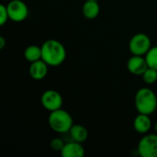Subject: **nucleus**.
<instances>
[{"label": "nucleus", "instance_id": "obj_20", "mask_svg": "<svg viewBox=\"0 0 157 157\" xmlns=\"http://www.w3.org/2000/svg\"><path fill=\"white\" fill-rule=\"evenodd\" d=\"M155 133L157 134V122H155Z\"/></svg>", "mask_w": 157, "mask_h": 157}, {"label": "nucleus", "instance_id": "obj_12", "mask_svg": "<svg viewBox=\"0 0 157 157\" xmlns=\"http://www.w3.org/2000/svg\"><path fill=\"white\" fill-rule=\"evenodd\" d=\"M100 12V6L98 1L87 0L85 1L82 6V13L86 19H95L98 17Z\"/></svg>", "mask_w": 157, "mask_h": 157}, {"label": "nucleus", "instance_id": "obj_7", "mask_svg": "<svg viewBox=\"0 0 157 157\" xmlns=\"http://www.w3.org/2000/svg\"><path fill=\"white\" fill-rule=\"evenodd\" d=\"M40 102L42 107L46 110L52 112L59 109H62L63 100L62 95L58 91L54 89H48L42 93Z\"/></svg>", "mask_w": 157, "mask_h": 157}, {"label": "nucleus", "instance_id": "obj_1", "mask_svg": "<svg viewBox=\"0 0 157 157\" xmlns=\"http://www.w3.org/2000/svg\"><path fill=\"white\" fill-rule=\"evenodd\" d=\"M41 59L49 66H59L66 59V49L62 42L57 40L50 39L41 45Z\"/></svg>", "mask_w": 157, "mask_h": 157}, {"label": "nucleus", "instance_id": "obj_10", "mask_svg": "<svg viewBox=\"0 0 157 157\" xmlns=\"http://www.w3.org/2000/svg\"><path fill=\"white\" fill-rule=\"evenodd\" d=\"M60 153L63 157H84L85 148L81 143L74 141L65 144Z\"/></svg>", "mask_w": 157, "mask_h": 157}, {"label": "nucleus", "instance_id": "obj_2", "mask_svg": "<svg viewBox=\"0 0 157 157\" xmlns=\"http://www.w3.org/2000/svg\"><path fill=\"white\" fill-rule=\"evenodd\" d=\"M134 103L139 113L152 115L157 110L156 95L148 87H142L136 92Z\"/></svg>", "mask_w": 157, "mask_h": 157}, {"label": "nucleus", "instance_id": "obj_3", "mask_svg": "<svg viewBox=\"0 0 157 157\" xmlns=\"http://www.w3.org/2000/svg\"><path fill=\"white\" fill-rule=\"evenodd\" d=\"M48 122L51 129L57 133L69 132L70 129L74 125L73 117L68 111L63 109L52 111L49 115Z\"/></svg>", "mask_w": 157, "mask_h": 157}, {"label": "nucleus", "instance_id": "obj_18", "mask_svg": "<svg viewBox=\"0 0 157 157\" xmlns=\"http://www.w3.org/2000/svg\"><path fill=\"white\" fill-rule=\"evenodd\" d=\"M51 144V147H52V149L53 151H55V152H61L65 144H64V142L61 138H53L51 141V144Z\"/></svg>", "mask_w": 157, "mask_h": 157}, {"label": "nucleus", "instance_id": "obj_13", "mask_svg": "<svg viewBox=\"0 0 157 157\" xmlns=\"http://www.w3.org/2000/svg\"><path fill=\"white\" fill-rule=\"evenodd\" d=\"M70 136L75 142L84 143L88 138V131L86 128L80 124H74L69 131Z\"/></svg>", "mask_w": 157, "mask_h": 157}, {"label": "nucleus", "instance_id": "obj_8", "mask_svg": "<svg viewBox=\"0 0 157 157\" xmlns=\"http://www.w3.org/2000/svg\"><path fill=\"white\" fill-rule=\"evenodd\" d=\"M127 68L131 74L134 75H142L148 68L145 56L132 54L127 62Z\"/></svg>", "mask_w": 157, "mask_h": 157}, {"label": "nucleus", "instance_id": "obj_5", "mask_svg": "<svg viewBox=\"0 0 157 157\" xmlns=\"http://www.w3.org/2000/svg\"><path fill=\"white\" fill-rule=\"evenodd\" d=\"M138 154L142 157H157V134L144 135L138 143Z\"/></svg>", "mask_w": 157, "mask_h": 157}, {"label": "nucleus", "instance_id": "obj_19", "mask_svg": "<svg viewBox=\"0 0 157 157\" xmlns=\"http://www.w3.org/2000/svg\"><path fill=\"white\" fill-rule=\"evenodd\" d=\"M6 46V39L3 36H0V49H4Z\"/></svg>", "mask_w": 157, "mask_h": 157}, {"label": "nucleus", "instance_id": "obj_21", "mask_svg": "<svg viewBox=\"0 0 157 157\" xmlns=\"http://www.w3.org/2000/svg\"><path fill=\"white\" fill-rule=\"evenodd\" d=\"M85 1H87V0H85ZM93 1H98V0H93Z\"/></svg>", "mask_w": 157, "mask_h": 157}, {"label": "nucleus", "instance_id": "obj_15", "mask_svg": "<svg viewBox=\"0 0 157 157\" xmlns=\"http://www.w3.org/2000/svg\"><path fill=\"white\" fill-rule=\"evenodd\" d=\"M145 59L148 64V67L157 70V46L152 47L148 52L145 54Z\"/></svg>", "mask_w": 157, "mask_h": 157}, {"label": "nucleus", "instance_id": "obj_9", "mask_svg": "<svg viewBox=\"0 0 157 157\" xmlns=\"http://www.w3.org/2000/svg\"><path fill=\"white\" fill-rule=\"evenodd\" d=\"M48 66L49 65L42 59L30 63L29 68V73L30 77L37 81L44 79L48 74Z\"/></svg>", "mask_w": 157, "mask_h": 157}, {"label": "nucleus", "instance_id": "obj_16", "mask_svg": "<svg viewBox=\"0 0 157 157\" xmlns=\"http://www.w3.org/2000/svg\"><path fill=\"white\" fill-rule=\"evenodd\" d=\"M142 77L145 84H148V85L155 84L157 81V70L148 67L144 71V73L142 75Z\"/></svg>", "mask_w": 157, "mask_h": 157}, {"label": "nucleus", "instance_id": "obj_11", "mask_svg": "<svg viewBox=\"0 0 157 157\" xmlns=\"http://www.w3.org/2000/svg\"><path fill=\"white\" fill-rule=\"evenodd\" d=\"M133 128L140 134H146L152 128L150 115L139 113L133 121Z\"/></svg>", "mask_w": 157, "mask_h": 157}, {"label": "nucleus", "instance_id": "obj_6", "mask_svg": "<svg viewBox=\"0 0 157 157\" xmlns=\"http://www.w3.org/2000/svg\"><path fill=\"white\" fill-rule=\"evenodd\" d=\"M7 11L9 19L14 22L24 21L29 13V7L22 0H11L7 5Z\"/></svg>", "mask_w": 157, "mask_h": 157}, {"label": "nucleus", "instance_id": "obj_17", "mask_svg": "<svg viewBox=\"0 0 157 157\" xmlns=\"http://www.w3.org/2000/svg\"><path fill=\"white\" fill-rule=\"evenodd\" d=\"M8 19H9V16H8L7 7L6 6L1 4L0 5V26H4L7 22Z\"/></svg>", "mask_w": 157, "mask_h": 157}, {"label": "nucleus", "instance_id": "obj_14", "mask_svg": "<svg viewBox=\"0 0 157 157\" xmlns=\"http://www.w3.org/2000/svg\"><path fill=\"white\" fill-rule=\"evenodd\" d=\"M41 55H42L41 46L29 45L24 51V57L29 63H33V62H36L38 60H40Z\"/></svg>", "mask_w": 157, "mask_h": 157}, {"label": "nucleus", "instance_id": "obj_4", "mask_svg": "<svg viewBox=\"0 0 157 157\" xmlns=\"http://www.w3.org/2000/svg\"><path fill=\"white\" fill-rule=\"evenodd\" d=\"M152 48L150 37L143 32L133 35L129 41V50L132 54L145 56L148 51Z\"/></svg>", "mask_w": 157, "mask_h": 157}]
</instances>
